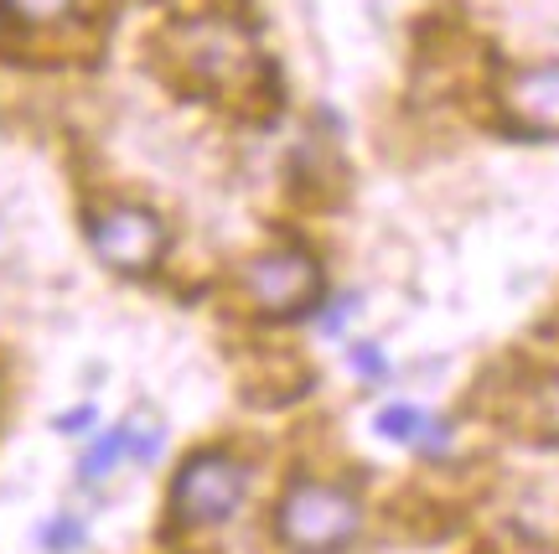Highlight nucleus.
I'll return each instance as SVG.
<instances>
[{"mask_svg": "<svg viewBox=\"0 0 559 554\" xmlns=\"http://www.w3.org/2000/svg\"><path fill=\"white\" fill-rule=\"evenodd\" d=\"M362 529V503L332 482H290L275 508V534L296 554L347 550Z\"/></svg>", "mask_w": 559, "mask_h": 554, "instance_id": "f257e3e1", "label": "nucleus"}, {"mask_svg": "<svg viewBox=\"0 0 559 554\" xmlns=\"http://www.w3.org/2000/svg\"><path fill=\"white\" fill-rule=\"evenodd\" d=\"M171 52H177V68L187 73V83H198L207 94H234L260 68V52H254L249 32L223 16H202L177 26L171 32Z\"/></svg>", "mask_w": 559, "mask_h": 554, "instance_id": "f03ea898", "label": "nucleus"}, {"mask_svg": "<svg viewBox=\"0 0 559 554\" xmlns=\"http://www.w3.org/2000/svg\"><path fill=\"white\" fill-rule=\"evenodd\" d=\"M249 497V467L228 451H198L171 482V508L187 529H213L243 508Z\"/></svg>", "mask_w": 559, "mask_h": 554, "instance_id": "7ed1b4c3", "label": "nucleus"}, {"mask_svg": "<svg viewBox=\"0 0 559 554\" xmlns=\"http://www.w3.org/2000/svg\"><path fill=\"white\" fill-rule=\"evenodd\" d=\"M243 300L264 311V317H300L317 311L321 300V264L306 249L285 244V249H264L243 264Z\"/></svg>", "mask_w": 559, "mask_h": 554, "instance_id": "20e7f679", "label": "nucleus"}, {"mask_svg": "<svg viewBox=\"0 0 559 554\" xmlns=\"http://www.w3.org/2000/svg\"><path fill=\"white\" fill-rule=\"evenodd\" d=\"M94 249L109 270H124V275H145L160 255H166V228H160L156 213L145 208H104L94 219Z\"/></svg>", "mask_w": 559, "mask_h": 554, "instance_id": "39448f33", "label": "nucleus"}, {"mask_svg": "<svg viewBox=\"0 0 559 554\" xmlns=\"http://www.w3.org/2000/svg\"><path fill=\"white\" fill-rule=\"evenodd\" d=\"M502 109L523 135H559V62L519 68L502 89Z\"/></svg>", "mask_w": 559, "mask_h": 554, "instance_id": "423d86ee", "label": "nucleus"}, {"mask_svg": "<svg viewBox=\"0 0 559 554\" xmlns=\"http://www.w3.org/2000/svg\"><path fill=\"white\" fill-rule=\"evenodd\" d=\"M425 425H430V410H419L409 399H394V404H383L379 415H373V431L383 440H394V446H419Z\"/></svg>", "mask_w": 559, "mask_h": 554, "instance_id": "0eeeda50", "label": "nucleus"}, {"mask_svg": "<svg viewBox=\"0 0 559 554\" xmlns=\"http://www.w3.org/2000/svg\"><path fill=\"white\" fill-rule=\"evenodd\" d=\"M130 451V431L124 425H115V431H104L88 451H83V461H79V472H83V482H99V476H109V467L120 461V456Z\"/></svg>", "mask_w": 559, "mask_h": 554, "instance_id": "6e6552de", "label": "nucleus"}, {"mask_svg": "<svg viewBox=\"0 0 559 554\" xmlns=\"http://www.w3.org/2000/svg\"><path fill=\"white\" fill-rule=\"evenodd\" d=\"M83 539H88V529H83L79 518H73V514H58L52 523H47V529H41V550H47V554H73Z\"/></svg>", "mask_w": 559, "mask_h": 554, "instance_id": "1a4fd4ad", "label": "nucleus"}, {"mask_svg": "<svg viewBox=\"0 0 559 554\" xmlns=\"http://www.w3.org/2000/svg\"><path fill=\"white\" fill-rule=\"evenodd\" d=\"M347 368L358 378H368V384H383L389 378V353H383L379 342H353L347 347Z\"/></svg>", "mask_w": 559, "mask_h": 554, "instance_id": "9d476101", "label": "nucleus"}, {"mask_svg": "<svg viewBox=\"0 0 559 554\" xmlns=\"http://www.w3.org/2000/svg\"><path fill=\"white\" fill-rule=\"evenodd\" d=\"M5 11L16 21H32V26H41V21H58L73 11V0H5Z\"/></svg>", "mask_w": 559, "mask_h": 554, "instance_id": "9b49d317", "label": "nucleus"}, {"mask_svg": "<svg viewBox=\"0 0 559 554\" xmlns=\"http://www.w3.org/2000/svg\"><path fill=\"white\" fill-rule=\"evenodd\" d=\"M451 440H456V425L445 415H430V425H425V436H419L415 451L425 456V461H440V456L451 451Z\"/></svg>", "mask_w": 559, "mask_h": 554, "instance_id": "f8f14e48", "label": "nucleus"}, {"mask_svg": "<svg viewBox=\"0 0 559 554\" xmlns=\"http://www.w3.org/2000/svg\"><path fill=\"white\" fill-rule=\"evenodd\" d=\"M124 431H130V456H135V461H156L160 456V425L156 420H124Z\"/></svg>", "mask_w": 559, "mask_h": 554, "instance_id": "ddd939ff", "label": "nucleus"}, {"mask_svg": "<svg viewBox=\"0 0 559 554\" xmlns=\"http://www.w3.org/2000/svg\"><path fill=\"white\" fill-rule=\"evenodd\" d=\"M353 317H358V296H337V300H326V306H321L317 327H321L326 337H342Z\"/></svg>", "mask_w": 559, "mask_h": 554, "instance_id": "4468645a", "label": "nucleus"}, {"mask_svg": "<svg viewBox=\"0 0 559 554\" xmlns=\"http://www.w3.org/2000/svg\"><path fill=\"white\" fill-rule=\"evenodd\" d=\"M94 420H99V410H94V404H79V410H68V415L52 420V431H62V436H83V431H94Z\"/></svg>", "mask_w": 559, "mask_h": 554, "instance_id": "2eb2a0df", "label": "nucleus"}]
</instances>
